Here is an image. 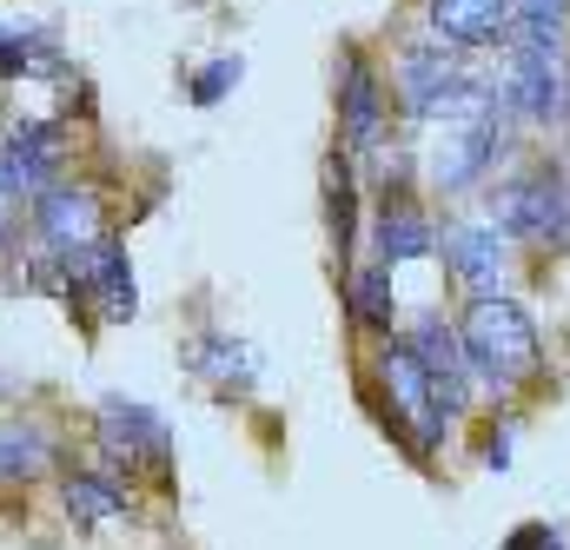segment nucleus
Masks as SVG:
<instances>
[{
	"label": "nucleus",
	"mask_w": 570,
	"mask_h": 550,
	"mask_svg": "<svg viewBox=\"0 0 570 550\" xmlns=\"http://www.w3.org/2000/svg\"><path fill=\"white\" fill-rule=\"evenodd\" d=\"M127 484L114 478V471H94V464H80V471H60V511H67V524L73 531H114L120 518H127Z\"/></svg>",
	"instance_id": "15"
},
{
	"label": "nucleus",
	"mask_w": 570,
	"mask_h": 550,
	"mask_svg": "<svg viewBox=\"0 0 570 550\" xmlns=\"http://www.w3.org/2000/svg\"><path fill=\"white\" fill-rule=\"evenodd\" d=\"M511 246H570V173L564 166H524L491 186L484 213Z\"/></svg>",
	"instance_id": "4"
},
{
	"label": "nucleus",
	"mask_w": 570,
	"mask_h": 550,
	"mask_svg": "<svg viewBox=\"0 0 570 550\" xmlns=\"http://www.w3.org/2000/svg\"><path fill=\"white\" fill-rule=\"evenodd\" d=\"M193 365H199L219 392H246V385L259 379V359H253L239 338H206V345L193 352Z\"/></svg>",
	"instance_id": "17"
},
{
	"label": "nucleus",
	"mask_w": 570,
	"mask_h": 550,
	"mask_svg": "<svg viewBox=\"0 0 570 550\" xmlns=\"http://www.w3.org/2000/svg\"><path fill=\"white\" fill-rule=\"evenodd\" d=\"M405 345L419 352V365L431 372V385H438L444 412L458 418L464 405H471V392H478V379H471V359H464V338H458V325H451L444 312H419V318H412V332H405Z\"/></svg>",
	"instance_id": "11"
},
{
	"label": "nucleus",
	"mask_w": 570,
	"mask_h": 550,
	"mask_svg": "<svg viewBox=\"0 0 570 550\" xmlns=\"http://www.w3.org/2000/svg\"><path fill=\"white\" fill-rule=\"evenodd\" d=\"M511 127L518 114L504 107V94L491 107H478L471 120H451L444 134L431 139V186L438 193H471L498 173V159L511 153Z\"/></svg>",
	"instance_id": "5"
},
{
	"label": "nucleus",
	"mask_w": 570,
	"mask_h": 550,
	"mask_svg": "<svg viewBox=\"0 0 570 550\" xmlns=\"http://www.w3.org/2000/svg\"><path fill=\"white\" fill-rule=\"evenodd\" d=\"M564 173H570V159H564Z\"/></svg>",
	"instance_id": "24"
},
{
	"label": "nucleus",
	"mask_w": 570,
	"mask_h": 550,
	"mask_svg": "<svg viewBox=\"0 0 570 550\" xmlns=\"http://www.w3.org/2000/svg\"><path fill=\"white\" fill-rule=\"evenodd\" d=\"M0 491H7V478H0Z\"/></svg>",
	"instance_id": "23"
},
{
	"label": "nucleus",
	"mask_w": 570,
	"mask_h": 550,
	"mask_svg": "<svg viewBox=\"0 0 570 550\" xmlns=\"http://www.w3.org/2000/svg\"><path fill=\"white\" fill-rule=\"evenodd\" d=\"M53 458H60V451H53L47 424H33V418H7V424H0V478H7V484L47 478Z\"/></svg>",
	"instance_id": "16"
},
{
	"label": "nucleus",
	"mask_w": 570,
	"mask_h": 550,
	"mask_svg": "<svg viewBox=\"0 0 570 550\" xmlns=\"http://www.w3.org/2000/svg\"><path fill=\"white\" fill-rule=\"evenodd\" d=\"M94 444L107 451L114 471L127 464V478L173 464V431H166V418L153 412V405H140V399H120V392L100 399V412H94Z\"/></svg>",
	"instance_id": "7"
},
{
	"label": "nucleus",
	"mask_w": 570,
	"mask_h": 550,
	"mask_svg": "<svg viewBox=\"0 0 570 550\" xmlns=\"http://www.w3.org/2000/svg\"><path fill=\"white\" fill-rule=\"evenodd\" d=\"M458 338H464L471 379H478L484 392H518V385L538 379V365H544V338H538L531 312H524L511 292L471 298L464 318H458Z\"/></svg>",
	"instance_id": "1"
},
{
	"label": "nucleus",
	"mask_w": 570,
	"mask_h": 550,
	"mask_svg": "<svg viewBox=\"0 0 570 550\" xmlns=\"http://www.w3.org/2000/svg\"><path fill=\"white\" fill-rule=\"evenodd\" d=\"M511 67L498 80L504 107L531 127H551L564 120V87H570V47L564 27H544V20H511V40H504Z\"/></svg>",
	"instance_id": "3"
},
{
	"label": "nucleus",
	"mask_w": 570,
	"mask_h": 550,
	"mask_svg": "<svg viewBox=\"0 0 570 550\" xmlns=\"http://www.w3.org/2000/svg\"><path fill=\"white\" fill-rule=\"evenodd\" d=\"M518 20H544V27H570V0H511Z\"/></svg>",
	"instance_id": "20"
},
{
	"label": "nucleus",
	"mask_w": 570,
	"mask_h": 550,
	"mask_svg": "<svg viewBox=\"0 0 570 550\" xmlns=\"http://www.w3.org/2000/svg\"><path fill=\"white\" fill-rule=\"evenodd\" d=\"M511 0H425V33L458 47V53H484L511 40Z\"/></svg>",
	"instance_id": "13"
},
{
	"label": "nucleus",
	"mask_w": 570,
	"mask_h": 550,
	"mask_svg": "<svg viewBox=\"0 0 570 550\" xmlns=\"http://www.w3.org/2000/svg\"><path fill=\"white\" fill-rule=\"evenodd\" d=\"M233 80H239V60H213V67L199 73V87H193V100H199V107H213V100H219V94H226Z\"/></svg>",
	"instance_id": "19"
},
{
	"label": "nucleus",
	"mask_w": 570,
	"mask_h": 550,
	"mask_svg": "<svg viewBox=\"0 0 570 550\" xmlns=\"http://www.w3.org/2000/svg\"><path fill=\"white\" fill-rule=\"evenodd\" d=\"M372 239H379V266H385V273H399V266L438 253V226L425 219V206H419L412 193H385V206H379V219H372Z\"/></svg>",
	"instance_id": "14"
},
{
	"label": "nucleus",
	"mask_w": 570,
	"mask_h": 550,
	"mask_svg": "<svg viewBox=\"0 0 570 550\" xmlns=\"http://www.w3.org/2000/svg\"><path fill=\"white\" fill-rule=\"evenodd\" d=\"M372 372H379V392H385V412H392V424H399L419 451H438V444L451 438V412H444V399H438L431 372L419 365V352H412L405 338H385Z\"/></svg>",
	"instance_id": "6"
},
{
	"label": "nucleus",
	"mask_w": 570,
	"mask_h": 550,
	"mask_svg": "<svg viewBox=\"0 0 570 550\" xmlns=\"http://www.w3.org/2000/svg\"><path fill=\"white\" fill-rule=\"evenodd\" d=\"M60 278L73 285V298L80 305H94V318H107V325H120V318H134L140 312V285H134V259H127V246L120 239H94V246H80L73 259H60Z\"/></svg>",
	"instance_id": "8"
},
{
	"label": "nucleus",
	"mask_w": 570,
	"mask_h": 550,
	"mask_svg": "<svg viewBox=\"0 0 570 550\" xmlns=\"http://www.w3.org/2000/svg\"><path fill=\"white\" fill-rule=\"evenodd\" d=\"M0 405H7V379H0Z\"/></svg>",
	"instance_id": "22"
},
{
	"label": "nucleus",
	"mask_w": 570,
	"mask_h": 550,
	"mask_svg": "<svg viewBox=\"0 0 570 550\" xmlns=\"http://www.w3.org/2000/svg\"><path fill=\"white\" fill-rule=\"evenodd\" d=\"M345 285H352V292H345V298H352V318H358L365 332H385V338H392V292H385L392 273H385V266H358Z\"/></svg>",
	"instance_id": "18"
},
{
	"label": "nucleus",
	"mask_w": 570,
	"mask_h": 550,
	"mask_svg": "<svg viewBox=\"0 0 570 550\" xmlns=\"http://www.w3.org/2000/svg\"><path fill=\"white\" fill-rule=\"evenodd\" d=\"M0 246H7V199H0Z\"/></svg>",
	"instance_id": "21"
},
{
	"label": "nucleus",
	"mask_w": 570,
	"mask_h": 550,
	"mask_svg": "<svg viewBox=\"0 0 570 550\" xmlns=\"http://www.w3.org/2000/svg\"><path fill=\"white\" fill-rule=\"evenodd\" d=\"M33 239H40L53 259H73L80 246H94V239H100V199H94V186L53 179V186L33 199Z\"/></svg>",
	"instance_id": "12"
},
{
	"label": "nucleus",
	"mask_w": 570,
	"mask_h": 550,
	"mask_svg": "<svg viewBox=\"0 0 570 550\" xmlns=\"http://www.w3.org/2000/svg\"><path fill=\"white\" fill-rule=\"evenodd\" d=\"M392 94H399V107L412 114V120H471L478 107H491L498 100V80H484V73H471V60L458 53V47H444V40H405L399 47V67H392Z\"/></svg>",
	"instance_id": "2"
},
{
	"label": "nucleus",
	"mask_w": 570,
	"mask_h": 550,
	"mask_svg": "<svg viewBox=\"0 0 570 550\" xmlns=\"http://www.w3.org/2000/svg\"><path fill=\"white\" fill-rule=\"evenodd\" d=\"M385 127H392V94H385L379 67L358 47H345L338 53V139H345V153H372Z\"/></svg>",
	"instance_id": "9"
},
{
	"label": "nucleus",
	"mask_w": 570,
	"mask_h": 550,
	"mask_svg": "<svg viewBox=\"0 0 570 550\" xmlns=\"http://www.w3.org/2000/svg\"><path fill=\"white\" fill-rule=\"evenodd\" d=\"M438 253H444L451 278H458L471 298H491V292H504V278H511V239H504L491 219H458V226H444V233H438Z\"/></svg>",
	"instance_id": "10"
}]
</instances>
